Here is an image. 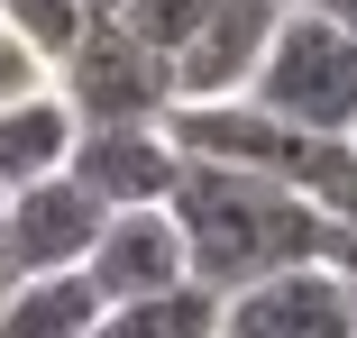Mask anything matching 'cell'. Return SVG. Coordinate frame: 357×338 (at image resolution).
<instances>
[{"instance_id": "cell-1", "label": "cell", "mask_w": 357, "mask_h": 338, "mask_svg": "<svg viewBox=\"0 0 357 338\" xmlns=\"http://www.w3.org/2000/svg\"><path fill=\"white\" fill-rule=\"evenodd\" d=\"M174 229H183V265L202 293H248L284 265H339V220L312 211L303 192H284L266 174H229V165H192L174 183Z\"/></svg>"}, {"instance_id": "cell-4", "label": "cell", "mask_w": 357, "mask_h": 338, "mask_svg": "<svg viewBox=\"0 0 357 338\" xmlns=\"http://www.w3.org/2000/svg\"><path fill=\"white\" fill-rule=\"evenodd\" d=\"M55 101L74 110V128H128L174 110V64L156 46H137L119 19H92V37L55 64Z\"/></svg>"}, {"instance_id": "cell-11", "label": "cell", "mask_w": 357, "mask_h": 338, "mask_svg": "<svg viewBox=\"0 0 357 338\" xmlns=\"http://www.w3.org/2000/svg\"><path fill=\"white\" fill-rule=\"evenodd\" d=\"M83 338H220V293H202V284L128 293V302H101V320Z\"/></svg>"}, {"instance_id": "cell-6", "label": "cell", "mask_w": 357, "mask_h": 338, "mask_svg": "<svg viewBox=\"0 0 357 338\" xmlns=\"http://www.w3.org/2000/svg\"><path fill=\"white\" fill-rule=\"evenodd\" d=\"M101 211H165L174 183H183V147L165 138V119H128V128H83L74 156H64Z\"/></svg>"}, {"instance_id": "cell-8", "label": "cell", "mask_w": 357, "mask_h": 338, "mask_svg": "<svg viewBox=\"0 0 357 338\" xmlns=\"http://www.w3.org/2000/svg\"><path fill=\"white\" fill-rule=\"evenodd\" d=\"M284 10H294V0H211V19L174 55V101H238L257 83V64H266Z\"/></svg>"}, {"instance_id": "cell-13", "label": "cell", "mask_w": 357, "mask_h": 338, "mask_svg": "<svg viewBox=\"0 0 357 338\" xmlns=\"http://www.w3.org/2000/svg\"><path fill=\"white\" fill-rule=\"evenodd\" d=\"M0 19H10V37L46 64V83H55V64L92 37V10H83V0H0Z\"/></svg>"}, {"instance_id": "cell-9", "label": "cell", "mask_w": 357, "mask_h": 338, "mask_svg": "<svg viewBox=\"0 0 357 338\" xmlns=\"http://www.w3.org/2000/svg\"><path fill=\"white\" fill-rule=\"evenodd\" d=\"M83 284H92L101 302H128V293L192 284L174 211H110V220H101V238H92V256H83Z\"/></svg>"}, {"instance_id": "cell-5", "label": "cell", "mask_w": 357, "mask_h": 338, "mask_svg": "<svg viewBox=\"0 0 357 338\" xmlns=\"http://www.w3.org/2000/svg\"><path fill=\"white\" fill-rule=\"evenodd\" d=\"M220 338H357V275L321 256L248 293H220Z\"/></svg>"}, {"instance_id": "cell-16", "label": "cell", "mask_w": 357, "mask_h": 338, "mask_svg": "<svg viewBox=\"0 0 357 338\" xmlns=\"http://www.w3.org/2000/svg\"><path fill=\"white\" fill-rule=\"evenodd\" d=\"M303 10H321V19H339V28H357V0H303Z\"/></svg>"}, {"instance_id": "cell-19", "label": "cell", "mask_w": 357, "mask_h": 338, "mask_svg": "<svg viewBox=\"0 0 357 338\" xmlns=\"http://www.w3.org/2000/svg\"><path fill=\"white\" fill-rule=\"evenodd\" d=\"M0 201H10V192H0Z\"/></svg>"}, {"instance_id": "cell-3", "label": "cell", "mask_w": 357, "mask_h": 338, "mask_svg": "<svg viewBox=\"0 0 357 338\" xmlns=\"http://www.w3.org/2000/svg\"><path fill=\"white\" fill-rule=\"evenodd\" d=\"M248 101L294 119V128H321V138H357V28L294 0L266 64H257V83H248Z\"/></svg>"}, {"instance_id": "cell-17", "label": "cell", "mask_w": 357, "mask_h": 338, "mask_svg": "<svg viewBox=\"0 0 357 338\" xmlns=\"http://www.w3.org/2000/svg\"><path fill=\"white\" fill-rule=\"evenodd\" d=\"M10 284H19V265H10V256H0V302H10Z\"/></svg>"}, {"instance_id": "cell-2", "label": "cell", "mask_w": 357, "mask_h": 338, "mask_svg": "<svg viewBox=\"0 0 357 338\" xmlns=\"http://www.w3.org/2000/svg\"><path fill=\"white\" fill-rule=\"evenodd\" d=\"M165 138L192 156V165H229V174H266L284 192H303L312 211H330L339 229L357 220V138H321V128H294L257 110L248 92L238 101H174L165 110Z\"/></svg>"}, {"instance_id": "cell-7", "label": "cell", "mask_w": 357, "mask_h": 338, "mask_svg": "<svg viewBox=\"0 0 357 338\" xmlns=\"http://www.w3.org/2000/svg\"><path fill=\"white\" fill-rule=\"evenodd\" d=\"M101 220L110 211L74 174H46V183L0 201V256H10L19 275H74V265L92 256V238H101Z\"/></svg>"}, {"instance_id": "cell-10", "label": "cell", "mask_w": 357, "mask_h": 338, "mask_svg": "<svg viewBox=\"0 0 357 338\" xmlns=\"http://www.w3.org/2000/svg\"><path fill=\"white\" fill-rule=\"evenodd\" d=\"M74 110L55 101V83L19 92V101H0V192H28L46 174H64V156H74Z\"/></svg>"}, {"instance_id": "cell-15", "label": "cell", "mask_w": 357, "mask_h": 338, "mask_svg": "<svg viewBox=\"0 0 357 338\" xmlns=\"http://www.w3.org/2000/svg\"><path fill=\"white\" fill-rule=\"evenodd\" d=\"M37 83H46V64L10 37V19H0V101H19V92H37Z\"/></svg>"}, {"instance_id": "cell-18", "label": "cell", "mask_w": 357, "mask_h": 338, "mask_svg": "<svg viewBox=\"0 0 357 338\" xmlns=\"http://www.w3.org/2000/svg\"><path fill=\"white\" fill-rule=\"evenodd\" d=\"M83 10H92V19H110V10H119V0H83Z\"/></svg>"}, {"instance_id": "cell-12", "label": "cell", "mask_w": 357, "mask_h": 338, "mask_svg": "<svg viewBox=\"0 0 357 338\" xmlns=\"http://www.w3.org/2000/svg\"><path fill=\"white\" fill-rule=\"evenodd\" d=\"M92 320H101V293L83 284V265L74 275H19L0 302V338H83Z\"/></svg>"}, {"instance_id": "cell-14", "label": "cell", "mask_w": 357, "mask_h": 338, "mask_svg": "<svg viewBox=\"0 0 357 338\" xmlns=\"http://www.w3.org/2000/svg\"><path fill=\"white\" fill-rule=\"evenodd\" d=\"M110 19H119V28H128L137 46H156V55L174 64V55L192 46V28L211 19V0H119V10H110Z\"/></svg>"}]
</instances>
